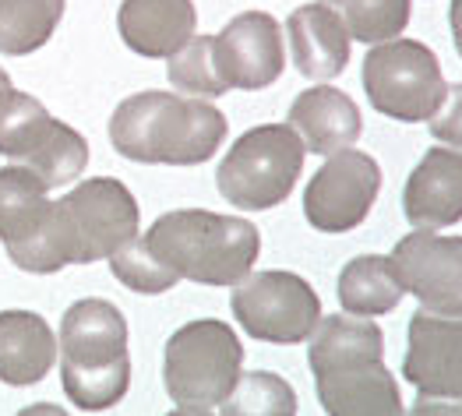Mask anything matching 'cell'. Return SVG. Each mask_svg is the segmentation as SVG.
<instances>
[{
  "mask_svg": "<svg viewBox=\"0 0 462 416\" xmlns=\"http://www.w3.org/2000/svg\"><path fill=\"white\" fill-rule=\"evenodd\" d=\"M290 53L297 71L310 81H332L349 64V32L343 18L325 4H304L286 22Z\"/></svg>",
  "mask_w": 462,
  "mask_h": 416,
  "instance_id": "cell-17",
  "label": "cell"
},
{
  "mask_svg": "<svg viewBox=\"0 0 462 416\" xmlns=\"http://www.w3.org/2000/svg\"><path fill=\"white\" fill-rule=\"evenodd\" d=\"M244 367V346L230 325L201 318L177 328L162 353V381L177 413H212Z\"/></svg>",
  "mask_w": 462,
  "mask_h": 416,
  "instance_id": "cell-5",
  "label": "cell"
},
{
  "mask_svg": "<svg viewBox=\"0 0 462 416\" xmlns=\"http://www.w3.org/2000/svg\"><path fill=\"white\" fill-rule=\"evenodd\" d=\"M116 29L138 57L170 60L194 39L198 11L194 0H124L116 11Z\"/></svg>",
  "mask_w": 462,
  "mask_h": 416,
  "instance_id": "cell-15",
  "label": "cell"
},
{
  "mask_svg": "<svg viewBox=\"0 0 462 416\" xmlns=\"http://www.w3.org/2000/svg\"><path fill=\"white\" fill-rule=\"evenodd\" d=\"M60 381L78 410H110L131 388L127 321L110 300L88 297L64 310L60 336Z\"/></svg>",
  "mask_w": 462,
  "mask_h": 416,
  "instance_id": "cell-2",
  "label": "cell"
},
{
  "mask_svg": "<svg viewBox=\"0 0 462 416\" xmlns=\"http://www.w3.org/2000/svg\"><path fill=\"white\" fill-rule=\"evenodd\" d=\"M64 18V0H0V53L25 57L46 46Z\"/></svg>",
  "mask_w": 462,
  "mask_h": 416,
  "instance_id": "cell-22",
  "label": "cell"
},
{
  "mask_svg": "<svg viewBox=\"0 0 462 416\" xmlns=\"http://www.w3.org/2000/svg\"><path fill=\"white\" fill-rule=\"evenodd\" d=\"M46 120H50V110L36 96L18 92L11 78L0 71V155L22 162V155L32 149L39 131L46 127Z\"/></svg>",
  "mask_w": 462,
  "mask_h": 416,
  "instance_id": "cell-23",
  "label": "cell"
},
{
  "mask_svg": "<svg viewBox=\"0 0 462 416\" xmlns=\"http://www.w3.org/2000/svg\"><path fill=\"white\" fill-rule=\"evenodd\" d=\"M321 410L332 416H395L402 413V399L385 360H346L314 371Z\"/></svg>",
  "mask_w": 462,
  "mask_h": 416,
  "instance_id": "cell-13",
  "label": "cell"
},
{
  "mask_svg": "<svg viewBox=\"0 0 462 416\" xmlns=\"http://www.w3.org/2000/svg\"><path fill=\"white\" fill-rule=\"evenodd\" d=\"M170 85L180 96H201V99H216L226 88V81L219 75V60H216V36H194L188 46H180L170 64H166Z\"/></svg>",
  "mask_w": 462,
  "mask_h": 416,
  "instance_id": "cell-26",
  "label": "cell"
},
{
  "mask_svg": "<svg viewBox=\"0 0 462 416\" xmlns=\"http://www.w3.org/2000/svg\"><path fill=\"white\" fill-rule=\"evenodd\" d=\"M402 212L410 226H456L462 216V159L459 149H427L420 166L410 173L402 190Z\"/></svg>",
  "mask_w": 462,
  "mask_h": 416,
  "instance_id": "cell-14",
  "label": "cell"
},
{
  "mask_svg": "<svg viewBox=\"0 0 462 416\" xmlns=\"http://www.w3.org/2000/svg\"><path fill=\"white\" fill-rule=\"evenodd\" d=\"M22 166H29L36 177H42L46 188H64L78 180V173L88 166V142L71 124L50 116L32 142V149L22 155Z\"/></svg>",
  "mask_w": 462,
  "mask_h": 416,
  "instance_id": "cell-21",
  "label": "cell"
},
{
  "mask_svg": "<svg viewBox=\"0 0 462 416\" xmlns=\"http://www.w3.org/2000/svg\"><path fill=\"white\" fill-rule=\"evenodd\" d=\"M57 364V336L36 310H0V381L36 384Z\"/></svg>",
  "mask_w": 462,
  "mask_h": 416,
  "instance_id": "cell-18",
  "label": "cell"
},
{
  "mask_svg": "<svg viewBox=\"0 0 462 416\" xmlns=\"http://www.w3.org/2000/svg\"><path fill=\"white\" fill-rule=\"evenodd\" d=\"M110 268H114L116 282H124L134 293H166L180 282V275L145 244V236L124 240L110 254Z\"/></svg>",
  "mask_w": 462,
  "mask_h": 416,
  "instance_id": "cell-27",
  "label": "cell"
},
{
  "mask_svg": "<svg viewBox=\"0 0 462 416\" xmlns=\"http://www.w3.org/2000/svg\"><path fill=\"white\" fill-rule=\"evenodd\" d=\"M286 124L304 142V152H314V155H332V152L353 149V142L364 131V116L356 110V103L349 99L346 92L332 88V85L304 88L293 99Z\"/></svg>",
  "mask_w": 462,
  "mask_h": 416,
  "instance_id": "cell-16",
  "label": "cell"
},
{
  "mask_svg": "<svg viewBox=\"0 0 462 416\" xmlns=\"http://www.w3.org/2000/svg\"><path fill=\"white\" fill-rule=\"evenodd\" d=\"M304 142L290 124H262L244 131L216 170V188L233 208L265 212L290 198L304 170Z\"/></svg>",
  "mask_w": 462,
  "mask_h": 416,
  "instance_id": "cell-6",
  "label": "cell"
},
{
  "mask_svg": "<svg viewBox=\"0 0 462 416\" xmlns=\"http://www.w3.org/2000/svg\"><path fill=\"white\" fill-rule=\"evenodd\" d=\"M364 92L378 114L417 124L441 114L452 85L424 42L395 36L374 42V50L364 57Z\"/></svg>",
  "mask_w": 462,
  "mask_h": 416,
  "instance_id": "cell-7",
  "label": "cell"
},
{
  "mask_svg": "<svg viewBox=\"0 0 462 416\" xmlns=\"http://www.w3.org/2000/svg\"><path fill=\"white\" fill-rule=\"evenodd\" d=\"M230 124L212 103L180 92H134L110 116V142L131 162L198 166L223 145Z\"/></svg>",
  "mask_w": 462,
  "mask_h": 416,
  "instance_id": "cell-1",
  "label": "cell"
},
{
  "mask_svg": "<svg viewBox=\"0 0 462 416\" xmlns=\"http://www.w3.org/2000/svg\"><path fill=\"white\" fill-rule=\"evenodd\" d=\"M230 307L236 325L258 342L297 346L321 318V300L297 272H247L233 282Z\"/></svg>",
  "mask_w": 462,
  "mask_h": 416,
  "instance_id": "cell-8",
  "label": "cell"
},
{
  "mask_svg": "<svg viewBox=\"0 0 462 416\" xmlns=\"http://www.w3.org/2000/svg\"><path fill=\"white\" fill-rule=\"evenodd\" d=\"M50 188L29 166L14 162L0 170V240L4 247L32 240L50 216Z\"/></svg>",
  "mask_w": 462,
  "mask_h": 416,
  "instance_id": "cell-19",
  "label": "cell"
},
{
  "mask_svg": "<svg viewBox=\"0 0 462 416\" xmlns=\"http://www.w3.org/2000/svg\"><path fill=\"white\" fill-rule=\"evenodd\" d=\"M219 410L230 416H293L297 413V395L290 381L269 371H240L230 395L219 402Z\"/></svg>",
  "mask_w": 462,
  "mask_h": 416,
  "instance_id": "cell-25",
  "label": "cell"
},
{
  "mask_svg": "<svg viewBox=\"0 0 462 416\" xmlns=\"http://www.w3.org/2000/svg\"><path fill=\"white\" fill-rule=\"evenodd\" d=\"M142 208L134 194L114 177L81 180L71 194L50 205L42 244L53 272L68 265H92L110 258L116 247L138 236Z\"/></svg>",
  "mask_w": 462,
  "mask_h": 416,
  "instance_id": "cell-4",
  "label": "cell"
},
{
  "mask_svg": "<svg viewBox=\"0 0 462 416\" xmlns=\"http://www.w3.org/2000/svg\"><path fill=\"white\" fill-rule=\"evenodd\" d=\"M378 190L382 170L367 152H332L304 188V216L318 233H349L367 219Z\"/></svg>",
  "mask_w": 462,
  "mask_h": 416,
  "instance_id": "cell-9",
  "label": "cell"
},
{
  "mask_svg": "<svg viewBox=\"0 0 462 416\" xmlns=\"http://www.w3.org/2000/svg\"><path fill=\"white\" fill-rule=\"evenodd\" d=\"M402 300V286L395 279V272L382 254H360L353 258L343 275H339V303L346 314L360 318H378L395 310Z\"/></svg>",
  "mask_w": 462,
  "mask_h": 416,
  "instance_id": "cell-20",
  "label": "cell"
},
{
  "mask_svg": "<svg viewBox=\"0 0 462 416\" xmlns=\"http://www.w3.org/2000/svg\"><path fill=\"white\" fill-rule=\"evenodd\" d=\"M406 381L424 399L462 395V325L459 318H441L430 310H417L410 321V349L402 360Z\"/></svg>",
  "mask_w": 462,
  "mask_h": 416,
  "instance_id": "cell-12",
  "label": "cell"
},
{
  "mask_svg": "<svg viewBox=\"0 0 462 416\" xmlns=\"http://www.w3.org/2000/svg\"><path fill=\"white\" fill-rule=\"evenodd\" d=\"M216 60L226 88H244V92L269 88L286 68L279 22L265 11L236 14L216 36Z\"/></svg>",
  "mask_w": 462,
  "mask_h": 416,
  "instance_id": "cell-11",
  "label": "cell"
},
{
  "mask_svg": "<svg viewBox=\"0 0 462 416\" xmlns=\"http://www.w3.org/2000/svg\"><path fill=\"white\" fill-rule=\"evenodd\" d=\"M145 244L180 279H191L201 286L240 282L254 268L262 251V236L254 223L205 208H177L159 216L145 233Z\"/></svg>",
  "mask_w": 462,
  "mask_h": 416,
  "instance_id": "cell-3",
  "label": "cell"
},
{
  "mask_svg": "<svg viewBox=\"0 0 462 416\" xmlns=\"http://www.w3.org/2000/svg\"><path fill=\"white\" fill-rule=\"evenodd\" d=\"M318 4L332 7L343 18L349 39L360 42L395 39L410 25V11H413V0H318Z\"/></svg>",
  "mask_w": 462,
  "mask_h": 416,
  "instance_id": "cell-24",
  "label": "cell"
},
{
  "mask_svg": "<svg viewBox=\"0 0 462 416\" xmlns=\"http://www.w3.org/2000/svg\"><path fill=\"white\" fill-rule=\"evenodd\" d=\"M402 293H413L424 310L441 318L462 314V240L438 236L434 229H413L388 258Z\"/></svg>",
  "mask_w": 462,
  "mask_h": 416,
  "instance_id": "cell-10",
  "label": "cell"
}]
</instances>
